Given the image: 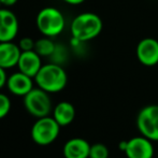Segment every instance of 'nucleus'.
<instances>
[{
	"label": "nucleus",
	"instance_id": "16",
	"mask_svg": "<svg viewBox=\"0 0 158 158\" xmlns=\"http://www.w3.org/2000/svg\"><path fill=\"white\" fill-rule=\"evenodd\" d=\"M89 158H109V148L103 143L90 145Z\"/></svg>",
	"mask_w": 158,
	"mask_h": 158
},
{
	"label": "nucleus",
	"instance_id": "4",
	"mask_svg": "<svg viewBox=\"0 0 158 158\" xmlns=\"http://www.w3.org/2000/svg\"><path fill=\"white\" fill-rule=\"evenodd\" d=\"M60 125L50 115L38 118L31 128V138L35 144L46 146L52 144L58 138Z\"/></svg>",
	"mask_w": 158,
	"mask_h": 158
},
{
	"label": "nucleus",
	"instance_id": "3",
	"mask_svg": "<svg viewBox=\"0 0 158 158\" xmlns=\"http://www.w3.org/2000/svg\"><path fill=\"white\" fill-rule=\"evenodd\" d=\"M37 28L44 37H56L64 31L66 19L64 14L54 6H46L40 10L35 19Z\"/></svg>",
	"mask_w": 158,
	"mask_h": 158
},
{
	"label": "nucleus",
	"instance_id": "1",
	"mask_svg": "<svg viewBox=\"0 0 158 158\" xmlns=\"http://www.w3.org/2000/svg\"><path fill=\"white\" fill-rule=\"evenodd\" d=\"M103 28L101 17L93 12H84L77 15L71 22L70 31L73 39L87 42L97 38Z\"/></svg>",
	"mask_w": 158,
	"mask_h": 158
},
{
	"label": "nucleus",
	"instance_id": "15",
	"mask_svg": "<svg viewBox=\"0 0 158 158\" xmlns=\"http://www.w3.org/2000/svg\"><path fill=\"white\" fill-rule=\"evenodd\" d=\"M35 51L41 57H48L56 52V45L50 37H44L35 41Z\"/></svg>",
	"mask_w": 158,
	"mask_h": 158
},
{
	"label": "nucleus",
	"instance_id": "9",
	"mask_svg": "<svg viewBox=\"0 0 158 158\" xmlns=\"http://www.w3.org/2000/svg\"><path fill=\"white\" fill-rule=\"evenodd\" d=\"M17 16L10 10L0 9V42L13 41L19 33Z\"/></svg>",
	"mask_w": 158,
	"mask_h": 158
},
{
	"label": "nucleus",
	"instance_id": "6",
	"mask_svg": "<svg viewBox=\"0 0 158 158\" xmlns=\"http://www.w3.org/2000/svg\"><path fill=\"white\" fill-rule=\"evenodd\" d=\"M137 128L148 139L158 141V104H150L140 110L137 116Z\"/></svg>",
	"mask_w": 158,
	"mask_h": 158
},
{
	"label": "nucleus",
	"instance_id": "5",
	"mask_svg": "<svg viewBox=\"0 0 158 158\" xmlns=\"http://www.w3.org/2000/svg\"><path fill=\"white\" fill-rule=\"evenodd\" d=\"M24 106L27 112L37 118L48 116L53 110L50 94L40 87H33L24 96Z\"/></svg>",
	"mask_w": 158,
	"mask_h": 158
},
{
	"label": "nucleus",
	"instance_id": "23",
	"mask_svg": "<svg viewBox=\"0 0 158 158\" xmlns=\"http://www.w3.org/2000/svg\"><path fill=\"white\" fill-rule=\"evenodd\" d=\"M157 158H158V153H157Z\"/></svg>",
	"mask_w": 158,
	"mask_h": 158
},
{
	"label": "nucleus",
	"instance_id": "8",
	"mask_svg": "<svg viewBox=\"0 0 158 158\" xmlns=\"http://www.w3.org/2000/svg\"><path fill=\"white\" fill-rule=\"evenodd\" d=\"M135 56L143 66H156L158 64V40L150 37L140 40L135 48Z\"/></svg>",
	"mask_w": 158,
	"mask_h": 158
},
{
	"label": "nucleus",
	"instance_id": "19",
	"mask_svg": "<svg viewBox=\"0 0 158 158\" xmlns=\"http://www.w3.org/2000/svg\"><path fill=\"white\" fill-rule=\"evenodd\" d=\"M6 81H8V77H6V69L0 67V89L6 85Z\"/></svg>",
	"mask_w": 158,
	"mask_h": 158
},
{
	"label": "nucleus",
	"instance_id": "10",
	"mask_svg": "<svg viewBox=\"0 0 158 158\" xmlns=\"http://www.w3.org/2000/svg\"><path fill=\"white\" fill-rule=\"evenodd\" d=\"M6 87L11 94L24 97L33 88V79L21 71H17L8 77Z\"/></svg>",
	"mask_w": 158,
	"mask_h": 158
},
{
	"label": "nucleus",
	"instance_id": "13",
	"mask_svg": "<svg viewBox=\"0 0 158 158\" xmlns=\"http://www.w3.org/2000/svg\"><path fill=\"white\" fill-rule=\"evenodd\" d=\"M90 144L82 138H72L64 143L63 154L64 158H89Z\"/></svg>",
	"mask_w": 158,
	"mask_h": 158
},
{
	"label": "nucleus",
	"instance_id": "14",
	"mask_svg": "<svg viewBox=\"0 0 158 158\" xmlns=\"http://www.w3.org/2000/svg\"><path fill=\"white\" fill-rule=\"evenodd\" d=\"M53 117L60 125V127H66L70 125L75 118L74 106H73L72 103H70L68 101L59 102L53 109Z\"/></svg>",
	"mask_w": 158,
	"mask_h": 158
},
{
	"label": "nucleus",
	"instance_id": "17",
	"mask_svg": "<svg viewBox=\"0 0 158 158\" xmlns=\"http://www.w3.org/2000/svg\"><path fill=\"white\" fill-rule=\"evenodd\" d=\"M11 110V100L6 95L0 93V119L4 118Z\"/></svg>",
	"mask_w": 158,
	"mask_h": 158
},
{
	"label": "nucleus",
	"instance_id": "2",
	"mask_svg": "<svg viewBox=\"0 0 158 158\" xmlns=\"http://www.w3.org/2000/svg\"><path fill=\"white\" fill-rule=\"evenodd\" d=\"M35 82L38 87L42 88L48 94H55L61 92L67 86L68 75L59 64L51 63L41 67L35 77Z\"/></svg>",
	"mask_w": 158,
	"mask_h": 158
},
{
	"label": "nucleus",
	"instance_id": "7",
	"mask_svg": "<svg viewBox=\"0 0 158 158\" xmlns=\"http://www.w3.org/2000/svg\"><path fill=\"white\" fill-rule=\"evenodd\" d=\"M118 148L127 158H153L155 154L153 141L142 135L119 142Z\"/></svg>",
	"mask_w": 158,
	"mask_h": 158
},
{
	"label": "nucleus",
	"instance_id": "21",
	"mask_svg": "<svg viewBox=\"0 0 158 158\" xmlns=\"http://www.w3.org/2000/svg\"><path fill=\"white\" fill-rule=\"evenodd\" d=\"M64 2L68 4H71V6H79V4H82L85 0H63Z\"/></svg>",
	"mask_w": 158,
	"mask_h": 158
},
{
	"label": "nucleus",
	"instance_id": "11",
	"mask_svg": "<svg viewBox=\"0 0 158 158\" xmlns=\"http://www.w3.org/2000/svg\"><path fill=\"white\" fill-rule=\"evenodd\" d=\"M41 58L42 57L35 50L22 52L19 59V63H17L19 71L29 75V77H31L35 80V77L39 72L41 67L43 66Z\"/></svg>",
	"mask_w": 158,
	"mask_h": 158
},
{
	"label": "nucleus",
	"instance_id": "18",
	"mask_svg": "<svg viewBox=\"0 0 158 158\" xmlns=\"http://www.w3.org/2000/svg\"><path fill=\"white\" fill-rule=\"evenodd\" d=\"M35 41L29 37H24L19 40V46L21 48L22 52H26V51H33L35 50Z\"/></svg>",
	"mask_w": 158,
	"mask_h": 158
},
{
	"label": "nucleus",
	"instance_id": "20",
	"mask_svg": "<svg viewBox=\"0 0 158 158\" xmlns=\"http://www.w3.org/2000/svg\"><path fill=\"white\" fill-rule=\"evenodd\" d=\"M1 1V4L4 6H14V4L17 3V1L19 0H0Z\"/></svg>",
	"mask_w": 158,
	"mask_h": 158
},
{
	"label": "nucleus",
	"instance_id": "12",
	"mask_svg": "<svg viewBox=\"0 0 158 158\" xmlns=\"http://www.w3.org/2000/svg\"><path fill=\"white\" fill-rule=\"evenodd\" d=\"M22 51L19 44L13 41L0 42V67L3 69H10L17 66Z\"/></svg>",
	"mask_w": 158,
	"mask_h": 158
},
{
	"label": "nucleus",
	"instance_id": "22",
	"mask_svg": "<svg viewBox=\"0 0 158 158\" xmlns=\"http://www.w3.org/2000/svg\"><path fill=\"white\" fill-rule=\"evenodd\" d=\"M1 6H2V4H1V1H0V9H1Z\"/></svg>",
	"mask_w": 158,
	"mask_h": 158
}]
</instances>
